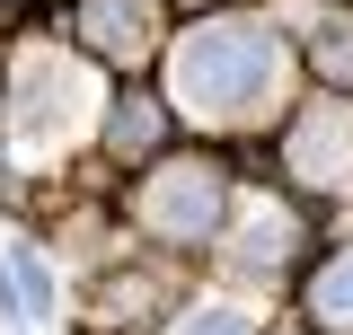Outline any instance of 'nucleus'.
<instances>
[{"label":"nucleus","instance_id":"1","mask_svg":"<svg viewBox=\"0 0 353 335\" xmlns=\"http://www.w3.org/2000/svg\"><path fill=\"white\" fill-rule=\"evenodd\" d=\"M168 80H176V106H194V115H256L283 80V44L256 18H212L168 53Z\"/></svg>","mask_w":353,"mask_h":335},{"label":"nucleus","instance_id":"2","mask_svg":"<svg viewBox=\"0 0 353 335\" xmlns=\"http://www.w3.org/2000/svg\"><path fill=\"white\" fill-rule=\"evenodd\" d=\"M97 115H106V88H97L88 62L53 53V44H36V53L9 62V150H18V159H53V150L80 141Z\"/></svg>","mask_w":353,"mask_h":335},{"label":"nucleus","instance_id":"3","mask_svg":"<svg viewBox=\"0 0 353 335\" xmlns=\"http://www.w3.org/2000/svg\"><path fill=\"white\" fill-rule=\"evenodd\" d=\"M141 221H150L159 238H203V230H221V176L212 168H168V176H150Z\"/></svg>","mask_w":353,"mask_h":335},{"label":"nucleus","instance_id":"4","mask_svg":"<svg viewBox=\"0 0 353 335\" xmlns=\"http://www.w3.org/2000/svg\"><path fill=\"white\" fill-rule=\"evenodd\" d=\"M292 176L301 185H345L353 176V106H318L292 124Z\"/></svg>","mask_w":353,"mask_h":335},{"label":"nucleus","instance_id":"5","mask_svg":"<svg viewBox=\"0 0 353 335\" xmlns=\"http://www.w3.org/2000/svg\"><path fill=\"white\" fill-rule=\"evenodd\" d=\"M0 309H9V327H53V309H62V283L27 238H0Z\"/></svg>","mask_w":353,"mask_h":335},{"label":"nucleus","instance_id":"6","mask_svg":"<svg viewBox=\"0 0 353 335\" xmlns=\"http://www.w3.org/2000/svg\"><path fill=\"white\" fill-rule=\"evenodd\" d=\"M150 18H159V0H88L80 36L97 44L106 62H141V53H150Z\"/></svg>","mask_w":353,"mask_h":335},{"label":"nucleus","instance_id":"7","mask_svg":"<svg viewBox=\"0 0 353 335\" xmlns=\"http://www.w3.org/2000/svg\"><path fill=\"white\" fill-rule=\"evenodd\" d=\"M283 247H292V221H283L274 203H256L248 221H239V238H230V265H239V274H274Z\"/></svg>","mask_w":353,"mask_h":335},{"label":"nucleus","instance_id":"8","mask_svg":"<svg viewBox=\"0 0 353 335\" xmlns=\"http://www.w3.org/2000/svg\"><path fill=\"white\" fill-rule=\"evenodd\" d=\"M159 132H168V115H159L150 97H132V106H115V132H106V141H115L124 159H141V150H150Z\"/></svg>","mask_w":353,"mask_h":335},{"label":"nucleus","instance_id":"9","mask_svg":"<svg viewBox=\"0 0 353 335\" xmlns=\"http://www.w3.org/2000/svg\"><path fill=\"white\" fill-rule=\"evenodd\" d=\"M318 318H327V327H353V256H336V265L318 274Z\"/></svg>","mask_w":353,"mask_h":335},{"label":"nucleus","instance_id":"10","mask_svg":"<svg viewBox=\"0 0 353 335\" xmlns=\"http://www.w3.org/2000/svg\"><path fill=\"white\" fill-rule=\"evenodd\" d=\"M176 335H248V309H230V300H203V309H185Z\"/></svg>","mask_w":353,"mask_h":335},{"label":"nucleus","instance_id":"11","mask_svg":"<svg viewBox=\"0 0 353 335\" xmlns=\"http://www.w3.org/2000/svg\"><path fill=\"white\" fill-rule=\"evenodd\" d=\"M318 71L353 80V27H345V18H327V27H318Z\"/></svg>","mask_w":353,"mask_h":335}]
</instances>
